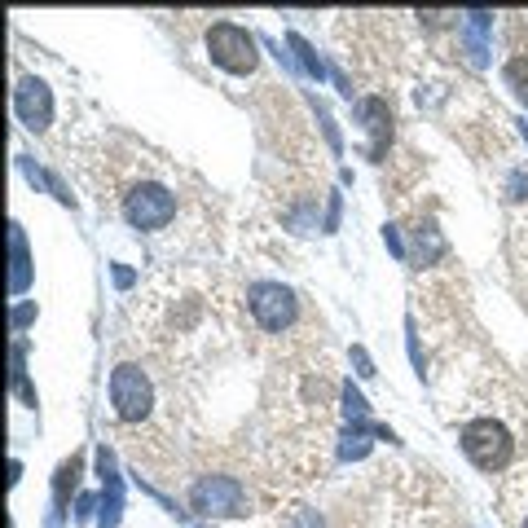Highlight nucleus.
<instances>
[{"instance_id": "4", "label": "nucleus", "mask_w": 528, "mask_h": 528, "mask_svg": "<svg viewBox=\"0 0 528 528\" xmlns=\"http://www.w3.org/2000/svg\"><path fill=\"white\" fill-rule=\"evenodd\" d=\"M462 454L476 462L480 471L498 476V471L511 467L515 458V440H511V427L498 423V418H471L462 427Z\"/></svg>"}, {"instance_id": "12", "label": "nucleus", "mask_w": 528, "mask_h": 528, "mask_svg": "<svg viewBox=\"0 0 528 528\" xmlns=\"http://www.w3.org/2000/svg\"><path fill=\"white\" fill-rule=\"evenodd\" d=\"M291 49L300 53L304 71L313 75V80H326V62H322V58H317V53H313V44H308V40H300V36H291Z\"/></svg>"}, {"instance_id": "1", "label": "nucleus", "mask_w": 528, "mask_h": 528, "mask_svg": "<svg viewBox=\"0 0 528 528\" xmlns=\"http://www.w3.org/2000/svg\"><path fill=\"white\" fill-rule=\"evenodd\" d=\"M110 414L124 432L141 436L159 414V388H154L150 370L137 366V361H119L110 370Z\"/></svg>"}, {"instance_id": "19", "label": "nucleus", "mask_w": 528, "mask_h": 528, "mask_svg": "<svg viewBox=\"0 0 528 528\" xmlns=\"http://www.w3.org/2000/svg\"><path fill=\"white\" fill-rule=\"evenodd\" d=\"M520 528H528V520H524V524H520Z\"/></svg>"}, {"instance_id": "5", "label": "nucleus", "mask_w": 528, "mask_h": 528, "mask_svg": "<svg viewBox=\"0 0 528 528\" xmlns=\"http://www.w3.org/2000/svg\"><path fill=\"white\" fill-rule=\"evenodd\" d=\"M247 308H251V322L269 335H286L300 322V295L282 282H251L247 286Z\"/></svg>"}, {"instance_id": "16", "label": "nucleus", "mask_w": 528, "mask_h": 528, "mask_svg": "<svg viewBox=\"0 0 528 528\" xmlns=\"http://www.w3.org/2000/svg\"><path fill=\"white\" fill-rule=\"evenodd\" d=\"M115 282H119V286H132V269H124V264H115Z\"/></svg>"}, {"instance_id": "13", "label": "nucleus", "mask_w": 528, "mask_h": 528, "mask_svg": "<svg viewBox=\"0 0 528 528\" xmlns=\"http://www.w3.org/2000/svg\"><path fill=\"white\" fill-rule=\"evenodd\" d=\"M282 528H326V520L317 511H308V506H300V511H291L286 515V524Z\"/></svg>"}, {"instance_id": "8", "label": "nucleus", "mask_w": 528, "mask_h": 528, "mask_svg": "<svg viewBox=\"0 0 528 528\" xmlns=\"http://www.w3.org/2000/svg\"><path fill=\"white\" fill-rule=\"evenodd\" d=\"M489 36H493V14H462L458 18V40L467 49V62L471 66H484L489 62Z\"/></svg>"}, {"instance_id": "11", "label": "nucleus", "mask_w": 528, "mask_h": 528, "mask_svg": "<svg viewBox=\"0 0 528 528\" xmlns=\"http://www.w3.org/2000/svg\"><path fill=\"white\" fill-rule=\"evenodd\" d=\"M9 247H14V273H9V291L22 295V291H27V278H31L27 234H22V225H9Z\"/></svg>"}, {"instance_id": "15", "label": "nucleus", "mask_w": 528, "mask_h": 528, "mask_svg": "<svg viewBox=\"0 0 528 528\" xmlns=\"http://www.w3.org/2000/svg\"><path fill=\"white\" fill-rule=\"evenodd\" d=\"M352 361H357V374H374V366H370V357H366V348H352Z\"/></svg>"}, {"instance_id": "18", "label": "nucleus", "mask_w": 528, "mask_h": 528, "mask_svg": "<svg viewBox=\"0 0 528 528\" xmlns=\"http://www.w3.org/2000/svg\"><path fill=\"white\" fill-rule=\"evenodd\" d=\"M185 528H203V524H185Z\"/></svg>"}, {"instance_id": "9", "label": "nucleus", "mask_w": 528, "mask_h": 528, "mask_svg": "<svg viewBox=\"0 0 528 528\" xmlns=\"http://www.w3.org/2000/svg\"><path fill=\"white\" fill-rule=\"evenodd\" d=\"M357 119H366V128L374 132V159L383 154V141L392 137V110L383 97H361L357 102Z\"/></svg>"}, {"instance_id": "14", "label": "nucleus", "mask_w": 528, "mask_h": 528, "mask_svg": "<svg viewBox=\"0 0 528 528\" xmlns=\"http://www.w3.org/2000/svg\"><path fill=\"white\" fill-rule=\"evenodd\" d=\"M506 80H511L515 93H520L524 102H528V62H524V58H515L511 66H506Z\"/></svg>"}, {"instance_id": "10", "label": "nucleus", "mask_w": 528, "mask_h": 528, "mask_svg": "<svg viewBox=\"0 0 528 528\" xmlns=\"http://www.w3.org/2000/svg\"><path fill=\"white\" fill-rule=\"evenodd\" d=\"M414 238V260L418 264H436L440 256H445V238H440V229L432 225V220H418V225L410 229Z\"/></svg>"}, {"instance_id": "17", "label": "nucleus", "mask_w": 528, "mask_h": 528, "mask_svg": "<svg viewBox=\"0 0 528 528\" xmlns=\"http://www.w3.org/2000/svg\"><path fill=\"white\" fill-rule=\"evenodd\" d=\"M27 322H31V308H18V313H14V330H22Z\"/></svg>"}, {"instance_id": "2", "label": "nucleus", "mask_w": 528, "mask_h": 528, "mask_svg": "<svg viewBox=\"0 0 528 528\" xmlns=\"http://www.w3.org/2000/svg\"><path fill=\"white\" fill-rule=\"evenodd\" d=\"M176 194L172 185H163L159 176H132V181L119 190V216L128 220L141 234H154V229H168L176 220Z\"/></svg>"}, {"instance_id": "6", "label": "nucleus", "mask_w": 528, "mask_h": 528, "mask_svg": "<svg viewBox=\"0 0 528 528\" xmlns=\"http://www.w3.org/2000/svg\"><path fill=\"white\" fill-rule=\"evenodd\" d=\"M207 58L229 75H251L260 62L256 36L247 27H238V22H212L207 27Z\"/></svg>"}, {"instance_id": "7", "label": "nucleus", "mask_w": 528, "mask_h": 528, "mask_svg": "<svg viewBox=\"0 0 528 528\" xmlns=\"http://www.w3.org/2000/svg\"><path fill=\"white\" fill-rule=\"evenodd\" d=\"M14 110H18L22 128L44 132V128L53 124V93H49V84H44L40 75H22L18 88H14Z\"/></svg>"}, {"instance_id": "3", "label": "nucleus", "mask_w": 528, "mask_h": 528, "mask_svg": "<svg viewBox=\"0 0 528 528\" xmlns=\"http://www.w3.org/2000/svg\"><path fill=\"white\" fill-rule=\"evenodd\" d=\"M190 511H198L203 520H238V515L251 511V493L238 476H225V471H203L190 484Z\"/></svg>"}]
</instances>
